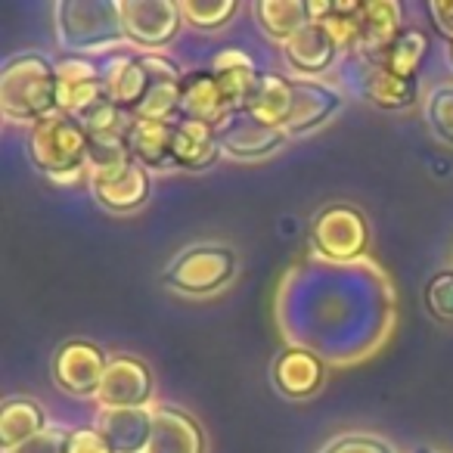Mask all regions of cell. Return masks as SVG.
Returning a JSON list of instances; mask_svg holds the SVG:
<instances>
[{"label": "cell", "mask_w": 453, "mask_h": 453, "mask_svg": "<svg viewBox=\"0 0 453 453\" xmlns=\"http://www.w3.org/2000/svg\"><path fill=\"white\" fill-rule=\"evenodd\" d=\"M47 428H50V422H47L44 407L32 397L13 395L0 403V450L4 453L28 444Z\"/></svg>", "instance_id": "21"}, {"label": "cell", "mask_w": 453, "mask_h": 453, "mask_svg": "<svg viewBox=\"0 0 453 453\" xmlns=\"http://www.w3.org/2000/svg\"><path fill=\"white\" fill-rule=\"evenodd\" d=\"M323 379H326V366L308 348H283L273 360V385L280 395L292 401L314 397L323 388Z\"/></svg>", "instance_id": "14"}, {"label": "cell", "mask_w": 453, "mask_h": 453, "mask_svg": "<svg viewBox=\"0 0 453 453\" xmlns=\"http://www.w3.org/2000/svg\"><path fill=\"white\" fill-rule=\"evenodd\" d=\"M317 453H401L391 441L379 438V434H366V432H348L339 438L326 441Z\"/></svg>", "instance_id": "35"}, {"label": "cell", "mask_w": 453, "mask_h": 453, "mask_svg": "<svg viewBox=\"0 0 453 453\" xmlns=\"http://www.w3.org/2000/svg\"><path fill=\"white\" fill-rule=\"evenodd\" d=\"M59 112L57 63L38 50H19L0 65V115L10 125L32 131L44 119Z\"/></svg>", "instance_id": "1"}, {"label": "cell", "mask_w": 453, "mask_h": 453, "mask_svg": "<svg viewBox=\"0 0 453 453\" xmlns=\"http://www.w3.org/2000/svg\"><path fill=\"white\" fill-rule=\"evenodd\" d=\"M354 88H357V94L364 96L366 103L385 109V112H401V109H410L416 100H419V88H416V81L388 72L379 59L357 57Z\"/></svg>", "instance_id": "12"}, {"label": "cell", "mask_w": 453, "mask_h": 453, "mask_svg": "<svg viewBox=\"0 0 453 453\" xmlns=\"http://www.w3.org/2000/svg\"><path fill=\"white\" fill-rule=\"evenodd\" d=\"M57 96L59 112L84 119L94 106L106 100L100 65L90 57H59L57 59Z\"/></svg>", "instance_id": "9"}, {"label": "cell", "mask_w": 453, "mask_h": 453, "mask_svg": "<svg viewBox=\"0 0 453 453\" xmlns=\"http://www.w3.org/2000/svg\"><path fill=\"white\" fill-rule=\"evenodd\" d=\"M96 428L106 434L115 453H146L152 438V410H103Z\"/></svg>", "instance_id": "22"}, {"label": "cell", "mask_w": 453, "mask_h": 453, "mask_svg": "<svg viewBox=\"0 0 453 453\" xmlns=\"http://www.w3.org/2000/svg\"><path fill=\"white\" fill-rule=\"evenodd\" d=\"M211 72L218 78L220 90H224L226 103L234 112H242L249 106V96L255 94V84H258L261 72L255 65V59L249 57L240 47H226L218 57L211 59Z\"/></svg>", "instance_id": "19"}, {"label": "cell", "mask_w": 453, "mask_h": 453, "mask_svg": "<svg viewBox=\"0 0 453 453\" xmlns=\"http://www.w3.org/2000/svg\"><path fill=\"white\" fill-rule=\"evenodd\" d=\"M78 125L84 127L90 143H127V131L134 125V115L119 109L115 103L103 100L84 119H78Z\"/></svg>", "instance_id": "27"}, {"label": "cell", "mask_w": 453, "mask_h": 453, "mask_svg": "<svg viewBox=\"0 0 453 453\" xmlns=\"http://www.w3.org/2000/svg\"><path fill=\"white\" fill-rule=\"evenodd\" d=\"M53 32L65 57L109 53L127 47L121 4L115 0H59L53 4Z\"/></svg>", "instance_id": "2"}, {"label": "cell", "mask_w": 453, "mask_h": 453, "mask_svg": "<svg viewBox=\"0 0 453 453\" xmlns=\"http://www.w3.org/2000/svg\"><path fill=\"white\" fill-rule=\"evenodd\" d=\"M218 137L224 156L236 158V162H258V158H267L283 150L289 134L283 127L265 125L249 112H230L224 125L218 127Z\"/></svg>", "instance_id": "8"}, {"label": "cell", "mask_w": 453, "mask_h": 453, "mask_svg": "<svg viewBox=\"0 0 453 453\" xmlns=\"http://www.w3.org/2000/svg\"><path fill=\"white\" fill-rule=\"evenodd\" d=\"M242 112L255 115L258 121L273 127H286L292 115V78L286 75H265L261 72L255 94L249 96V106Z\"/></svg>", "instance_id": "26"}, {"label": "cell", "mask_w": 453, "mask_h": 453, "mask_svg": "<svg viewBox=\"0 0 453 453\" xmlns=\"http://www.w3.org/2000/svg\"><path fill=\"white\" fill-rule=\"evenodd\" d=\"M152 388H156V382H152L150 366L140 357L119 354V357L109 360L96 401H100L103 410H140L150 407Z\"/></svg>", "instance_id": "10"}, {"label": "cell", "mask_w": 453, "mask_h": 453, "mask_svg": "<svg viewBox=\"0 0 453 453\" xmlns=\"http://www.w3.org/2000/svg\"><path fill=\"white\" fill-rule=\"evenodd\" d=\"M171 152H174V168L180 171H208L224 156L218 127L205 121H177Z\"/></svg>", "instance_id": "20"}, {"label": "cell", "mask_w": 453, "mask_h": 453, "mask_svg": "<svg viewBox=\"0 0 453 453\" xmlns=\"http://www.w3.org/2000/svg\"><path fill=\"white\" fill-rule=\"evenodd\" d=\"M230 112L234 109L211 69L187 72L180 84V121H205V125L220 127Z\"/></svg>", "instance_id": "15"}, {"label": "cell", "mask_w": 453, "mask_h": 453, "mask_svg": "<svg viewBox=\"0 0 453 453\" xmlns=\"http://www.w3.org/2000/svg\"><path fill=\"white\" fill-rule=\"evenodd\" d=\"M447 57H450V65H453V44L447 47Z\"/></svg>", "instance_id": "41"}, {"label": "cell", "mask_w": 453, "mask_h": 453, "mask_svg": "<svg viewBox=\"0 0 453 453\" xmlns=\"http://www.w3.org/2000/svg\"><path fill=\"white\" fill-rule=\"evenodd\" d=\"M360 0H333V10L323 22H314L333 38L339 53H360Z\"/></svg>", "instance_id": "28"}, {"label": "cell", "mask_w": 453, "mask_h": 453, "mask_svg": "<svg viewBox=\"0 0 453 453\" xmlns=\"http://www.w3.org/2000/svg\"><path fill=\"white\" fill-rule=\"evenodd\" d=\"M283 57L289 63L292 72H298V78H314V75H323L329 65L335 63L339 57V47L333 44L326 32L320 26H304L289 44L283 47Z\"/></svg>", "instance_id": "23"}, {"label": "cell", "mask_w": 453, "mask_h": 453, "mask_svg": "<svg viewBox=\"0 0 453 453\" xmlns=\"http://www.w3.org/2000/svg\"><path fill=\"white\" fill-rule=\"evenodd\" d=\"M125 38L137 50H162L177 38L183 10L174 0H121Z\"/></svg>", "instance_id": "6"}, {"label": "cell", "mask_w": 453, "mask_h": 453, "mask_svg": "<svg viewBox=\"0 0 453 453\" xmlns=\"http://www.w3.org/2000/svg\"><path fill=\"white\" fill-rule=\"evenodd\" d=\"M183 22H189L193 28H202V32H218L226 22L240 13V4L236 0H183Z\"/></svg>", "instance_id": "32"}, {"label": "cell", "mask_w": 453, "mask_h": 453, "mask_svg": "<svg viewBox=\"0 0 453 453\" xmlns=\"http://www.w3.org/2000/svg\"><path fill=\"white\" fill-rule=\"evenodd\" d=\"M422 302H426L428 314L441 323H453V271H438L426 283L422 292Z\"/></svg>", "instance_id": "34"}, {"label": "cell", "mask_w": 453, "mask_h": 453, "mask_svg": "<svg viewBox=\"0 0 453 453\" xmlns=\"http://www.w3.org/2000/svg\"><path fill=\"white\" fill-rule=\"evenodd\" d=\"M426 10H428L432 26L453 44V0H432Z\"/></svg>", "instance_id": "39"}, {"label": "cell", "mask_w": 453, "mask_h": 453, "mask_svg": "<svg viewBox=\"0 0 453 453\" xmlns=\"http://www.w3.org/2000/svg\"><path fill=\"white\" fill-rule=\"evenodd\" d=\"M100 78H103V90H106V100L115 103L119 109H125V112H134L137 103L143 100V94L150 90V72L140 63L137 47L109 53L100 63Z\"/></svg>", "instance_id": "13"}, {"label": "cell", "mask_w": 453, "mask_h": 453, "mask_svg": "<svg viewBox=\"0 0 453 453\" xmlns=\"http://www.w3.org/2000/svg\"><path fill=\"white\" fill-rule=\"evenodd\" d=\"M342 103H345V96L333 84L320 81V78H292V115L283 131L289 137L317 131L339 112Z\"/></svg>", "instance_id": "11"}, {"label": "cell", "mask_w": 453, "mask_h": 453, "mask_svg": "<svg viewBox=\"0 0 453 453\" xmlns=\"http://www.w3.org/2000/svg\"><path fill=\"white\" fill-rule=\"evenodd\" d=\"M106 370V351L88 339L63 342L53 354V379L72 397H96Z\"/></svg>", "instance_id": "7"}, {"label": "cell", "mask_w": 453, "mask_h": 453, "mask_svg": "<svg viewBox=\"0 0 453 453\" xmlns=\"http://www.w3.org/2000/svg\"><path fill=\"white\" fill-rule=\"evenodd\" d=\"M146 453H205V432L187 410L156 407Z\"/></svg>", "instance_id": "16"}, {"label": "cell", "mask_w": 453, "mask_h": 453, "mask_svg": "<svg viewBox=\"0 0 453 453\" xmlns=\"http://www.w3.org/2000/svg\"><path fill=\"white\" fill-rule=\"evenodd\" d=\"M426 57H428L426 32H419V28H403V32L397 35L395 44L379 57V63H382L388 72H395V75L416 81V72H419V65Z\"/></svg>", "instance_id": "29"}, {"label": "cell", "mask_w": 453, "mask_h": 453, "mask_svg": "<svg viewBox=\"0 0 453 453\" xmlns=\"http://www.w3.org/2000/svg\"><path fill=\"white\" fill-rule=\"evenodd\" d=\"M311 246L320 258L348 265L370 249V224L354 205H329L311 224Z\"/></svg>", "instance_id": "5"}, {"label": "cell", "mask_w": 453, "mask_h": 453, "mask_svg": "<svg viewBox=\"0 0 453 453\" xmlns=\"http://www.w3.org/2000/svg\"><path fill=\"white\" fill-rule=\"evenodd\" d=\"M174 127L177 121H146L134 119L127 131V152L146 171L174 168Z\"/></svg>", "instance_id": "18"}, {"label": "cell", "mask_w": 453, "mask_h": 453, "mask_svg": "<svg viewBox=\"0 0 453 453\" xmlns=\"http://www.w3.org/2000/svg\"><path fill=\"white\" fill-rule=\"evenodd\" d=\"M252 16L267 41L286 47L304 26H311L304 0H255Z\"/></svg>", "instance_id": "24"}, {"label": "cell", "mask_w": 453, "mask_h": 453, "mask_svg": "<svg viewBox=\"0 0 453 453\" xmlns=\"http://www.w3.org/2000/svg\"><path fill=\"white\" fill-rule=\"evenodd\" d=\"M426 121L441 143L453 146V84H438L428 90Z\"/></svg>", "instance_id": "33"}, {"label": "cell", "mask_w": 453, "mask_h": 453, "mask_svg": "<svg viewBox=\"0 0 453 453\" xmlns=\"http://www.w3.org/2000/svg\"><path fill=\"white\" fill-rule=\"evenodd\" d=\"M180 84L183 81H152L150 78V90L131 115L146 121H180Z\"/></svg>", "instance_id": "30"}, {"label": "cell", "mask_w": 453, "mask_h": 453, "mask_svg": "<svg viewBox=\"0 0 453 453\" xmlns=\"http://www.w3.org/2000/svg\"><path fill=\"white\" fill-rule=\"evenodd\" d=\"M90 140L72 115H50L28 131V158L53 183H78L88 177Z\"/></svg>", "instance_id": "3"}, {"label": "cell", "mask_w": 453, "mask_h": 453, "mask_svg": "<svg viewBox=\"0 0 453 453\" xmlns=\"http://www.w3.org/2000/svg\"><path fill=\"white\" fill-rule=\"evenodd\" d=\"M236 252L220 242H199L187 246L168 261L162 280L171 292L187 298H208L234 283L236 277Z\"/></svg>", "instance_id": "4"}, {"label": "cell", "mask_w": 453, "mask_h": 453, "mask_svg": "<svg viewBox=\"0 0 453 453\" xmlns=\"http://www.w3.org/2000/svg\"><path fill=\"white\" fill-rule=\"evenodd\" d=\"M410 453H444V450H438V447H426V444H422V447H413V450H410Z\"/></svg>", "instance_id": "40"}, {"label": "cell", "mask_w": 453, "mask_h": 453, "mask_svg": "<svg viewBox=\"0 0 453 453\" xmlns=\"http://www.w3.org/2000/svg\"><path fill=\"white\" fill-rule=\"evenodd\" d=\"M94 199L112 214H131L150 199V171L134 162L119 177L106 183H94Z\"/></svg>", "instance_id": "25"}, {"label": "cell", "mask_w": 453, "mask_h": 453, "mask_svg": "<svg viewBox=\"0 0 453 453\" xmlns=\"http://www.w3.org/2000/svg\"><path fill=\"white\" fill-rule=\"evenodd\" d=\"M140 63L150 72L152 81H183V78H187V72H183L174 59L158 50H140Z\"/></svg>", "instance_id": "37"}, {"label": "cell", "mask_w": 453, "mask_h": 453, "mask_svg": "<svg viewBox=\"0 0 453 453\" xmlns=\"http://www.w3.org/2000/svg\"><path fill=\"white\" fill-rule=\"evenodd\" d=\"M65 453H115L100 428H69Z\"/></svg>", "instance_id": "36"}, {"label": "cell", "mask_w": 453, "mask_h": 453, "mask_svg": "<svg viewBox=\"0 0 453 453\" xmlns=\"http://www.w3.org/2000/svg\"><path fill=\"white\" fill-rule=\"evenodd\" d=\"M65 441H69V428L50 426L47 432H41L35 441L16 447V450H10V453H65Z\"/></svg>", "instance_id": "38"}, {"label": "cell", "mask_w": 453, "mask_h": 453, "mask_svg": "<svg viewBox=\"0 0 453 453\" xmlns=\"http://www.w3.org/2000/svg\"><path fill=\"white\" fill-rule=\"evenodd\" d=\"M134 158L127 152V143H90L88 152V177L94 183H106L119 177L125 168H131Z\"/></svg>", "instance_id": "31"}, {"label": "cell", "mask_w": 453, "mask_h": 453, "mask_svg": "<svg viewBox=\"0 0 453 453\" xmlns=\"http://www.w3.org/2000/svg\"><path fill=\"white\" fill-rule=\"evenodd\" d=\"M403 32V13L395 0H364L360 7V53L364 59H379L397 35Z\"/></svg>", "instance_id": "17"}]
</instances>
